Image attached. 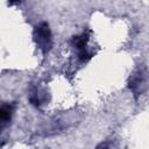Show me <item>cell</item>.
Wrapping results in <instances>:
<instances>
[{
    "mask_svg": "<svg viewBox=\"0 0 149 149\" xmlns=\"http://www.w3.org/2000/svg\"><path fill=\"white\" fill-rule=\"evenodd\" d=\"M34 41L36 45L43 51L47 52L51 49L52 45V37L49 24L47 22H41L35 26L34 28Z\"/></svg>",
    "mask_w": 149,
    "mask_h": 149,
    "instance_id": "6da1fadb",
    "label": "cell"
},
{
    "mask_svg": "<svg viewBox=\"0 0 149 149\" xmlns=\"http://www.w3.org/2000/svg\"><path fill=\"white\" fill-rule=\"evenodd\" d=\"M148 77L149 73L144 66H139L129 77L128 86L133 91L135 95L142 94L144 90L147 88V83H148Z\"/></svg>",
    "mask_w": 149,
    "mask_h": 149,
    "instance_id": "7a4b0ae2",
    "label": "cell"
},
{
    "mask_svg": "<svg viewBox=\"0 0 149 149\" xmlns=\"http://www.w3.org/2000/svg\"><path fill=\"white\" fill-rule=\"evenodd\" d=\"M14 111V106L12 104H3L0 108V122H1V128H3L12 119Z\"/></svg>",
    "mask_w": 149,
    "mask_h": 149,
    "instance_id": "3957f363",
    "label": "cell"
},
{
    "mask_svg": "<svg viewBox=\"0 0 149 149\" xmlns=\"http://www.w3.org/2000/svg\"><path fill=\"white\" fill-rule=\"evenodd\" d=\"M87 42H88V35L87 34H81V35L74 36L72 38V44H73V47L78 51L85 50L86 49V45H87Z\"/></svg>",
    "mask_w": 149,
    "mask_h": 149,
    "instance_id": "277c9868",
    "label": "cell"
},
{
    "mask_svg": "<svg viewBox=\"0 0 149 149\" xmlns=\"http://www.w3.org/2000/svg\"><path fill=\"white\" fill-rule=\"evenodd\" d=\"M21 0H8V5H16V3H20Z\"/></svg>",
    "mask_w": 149,
    "mask_h": 149,
    "instance_id": "5b68a950",
    "label": "cell"
}]
</instances>
